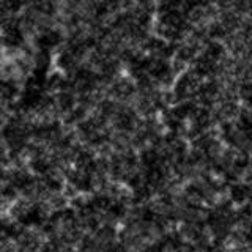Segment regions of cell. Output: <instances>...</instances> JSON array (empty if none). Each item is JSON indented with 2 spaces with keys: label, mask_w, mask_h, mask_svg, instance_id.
<instances>
[{
  "label": "cell",
  "mask_w": 252,
  "mask_h": 252,
  "mask_svg": "<svg viewBox=\"0 0 252 252\" xmlns=\"http://www.w3.org/2000/svg\"><path fill=\"white\" fill-rule=\"evenodd\" d=\"M63 43H65V33L62 32V29L54 27V26H47V24L36 29L35 35H33L35 49L54 52V51L60 49Z\"/></svg>",
  "instance_id": "6da1fadb"
},
{
  "label": "cell",
  "mask_w": 252,
  "mask_h": 252,
  "mask_svg": "<svg viewBox=\"0 0 252 252\" xmlns=\"http://www.w3.org/2000/svg\"><path fill=\"white\" fill-rule=\"evenodd\" d=\"M11 16H14V14H11L10 11H8L6 6L3 5V2L0 0V29H2L8 21H10Z\"/></svg>",
  "instance_id": "7a4b0ae2"
}]
</instances>
